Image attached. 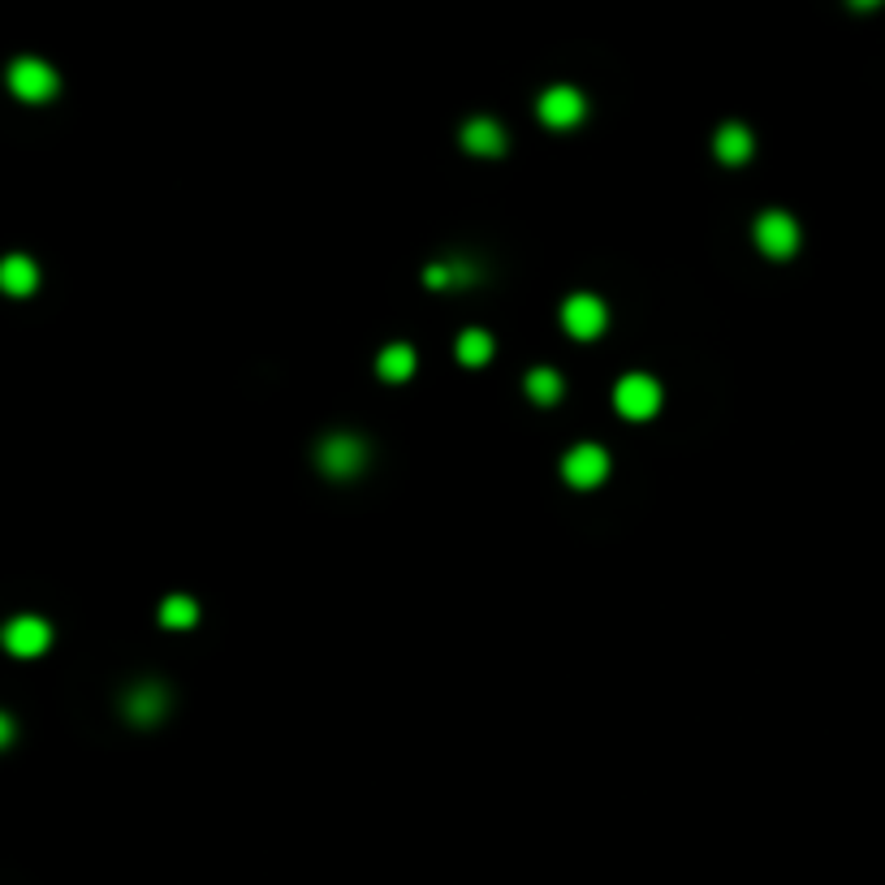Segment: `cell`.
Returning <instances> with one entry per match:
<instances>
[{"instance_id": "cell-16", "label": "cell", "mask_w": 885, "mask_h": 885, "mask_svg": "<svg viewBox=\"0 0 885 885\" xmlns=\"http://www.w3.org/2000/svg\"><path fill=\"white\" fill-rule=\"evenodd\" d=\"M195 618H199V605H195L191 596H169V601L160 605V622H165V627H173V631L195 627Z\"/></svg>"}, {"instance_id": "cell-12", "label": "cell", "mask_w": 885, "mask_h": 885, "mask_svg": "<svg viewBox=\"0 0 885 885\" xmlns=\"http://www.w3.org/2000/svg\"><path fill=\"white\" fill-rule=\"evenodd\" d=\"M376 372H380L389 385L411 380V372H415V350H411V345H402V341L385 345V350H380V359H376Z\"/></svg>"}, {"instance_id": "cell-9", "label": "cell", "mask_w": 885, "mask_h": 885, "mask_svg": "<svg viewBox=\"0 0 885 885\" xmlns=\"http://www.w3.org/2000/svg\"><path fill=\"white\" fill-rule=\"evenodd\" d=\"M462 143H466V151H475V156H501V151H506V130H501L493 117H475V121H466Z\"/></svg>"}, {"instance_id": "cell-10", "label": "cell", "mask_w": 885, "mask_h": 885, "mask_svg": "<svg viewBox=\"0 0 885 885\" xmlns=\"http://www.w3.org/2000/svg\"><path fill=\"white\" fill-rule=\"evenodd\" d=\"M35 286H39L35 259H26V255H4V259H0V290H4V294L22 299V294H31Z\"/></svg>"}, {"instance_id": "cell-15", "label": "cell", "mask_w": 885, "mask_h": 885, "mask_svg": "<svg viewBox=\"0 0 885 885\" xmlns=\"http://www.w3.org/2000/svg\"><path fill=\"white\" fill-rule=\"evenodd\" d=\"M528 398L541 402V407H554L557 398H561V376H557L554 367H536L528 376Z\"/></svg>"}, {"instance_id": "cell-2", "label": "cell", "mask_w": 885, "mask_h": 885, "mask_svg": "<svg viewBox=\"0 0 885 885\" xmlns=\"http://www.w3.org/2000/svg\"><path fill=\"white\" fill-rule=\"evenodd\" d=\"M614 407H618L627 420H653V415L662 411V385H657L653 376H644V372H631V376L618 380Z\"/></svg>"}, {"instance_id": "cell-1", "label": "cell", "mask_w": 885, "mask_h": 885, "mask_svg": "<svg viewBox=\"0 0 885 885\" xmlns=\"http://www.w3.org/2000/svg\"><path fill=\"white\" fill-rule=\"evenodd\" d=\"M9 87H13V96L26 100V105H48V100L57 96L61 78H57V70H52L48 61H39V57H17V61L9 65Z\"/></svg>"}, {"instance_id": "cell-5", "label": "cell", "mask_w": 885, "mask_h": 885, "mask_svg": "<svg viewBox=\"0 0 885 885\" xmlns=\"http://www.w3.org/2000/svg\"><path fill=\"white\" fill-rule=\"evenodd\" d=\"M605 303L596 299V294H570L566 299V307H561V325H566V332L570 337H579V341H592V337H601L605 332Z\"/></svg>"}, {"instance_id": "cell-4", "label": "cell", "mask_w": 885, "mask_h": 885, "mask_svg": "<svg viewBox=\"0 0 885 885\" xmlns=\"http://www.w3.org/2000/svg\"><path fill=\"white\" fill-rule=\"evenodd\" d=\"M561 475H566V484H574V488H596V484H605V475H609V453H605L601 445H574V449L566 453V462H561Z\"/></svg>"}, {"instance_id": "cell-17", "label": "cell", "mask_w": 885, "mask_h": 885, "mask_svg": "<svg viewBox=\"0 0 885 885\" xmlns=\"http://www.w3.org/2000/svg\"><path fill=\"white\" fill-rule=\"evenodd\" d=\"M4 743H13V717L9 713H0V748Z\"/></svg>"}, {"instance_id": "cell-13", "label": "cell", "mask_w": 885, "mask_h": 885, "mask_svg": "<svg viewBox=\"0 0 885 885\" xmlns=\"http://www.w3.org/2000/svg\"><path fill=\"white\" fill-rule=\"evenodd\" d=\"M165 704H169V700H165L160 687H138V691L125 700V708H130V717H134L138 726H151V722L165 713Z\"/></svg>"}, {"instance_id": "cell-11", "label": "cell", "mask_w": 885, "mask_h": 885, "mask_svg": "<svg viewBox=\"0 0 885 885\" xmlns=\"http://www.w3.org/2000/svg\"><path fill=\"white\" fill-rule=\"evenodd\" d=\"M752 134L739 125V121H730V125H722L717 130V156H722V165H748V156H752Z\"/></svg>"}, {"instance_id": "cell-7", "label": "cell", "mask_w": 885, "mask_h": 885, "mask_svg": "<svg viewBox=\"0 0 885 885\" xmlns=\"http://www.w3.org/2000/svg\"><path fill=\"white\" fill-rule=\"evenodd\" d=\"M756 246H761L765 255H774V259L795 255V246H799V225H795V217H790V213H765V217L756 221Z\"/></svg>"}, {"instance_id": "cell-3", "label": "cell", "mask_w": 885, "mask_h": 885, "mask_svg": "<svg viewBox=\"0 0 885 885\" xmlns=\"http://www.w3.org/2000/svg\"><path fill=\"white\" fill-rule=\"evenodd\" d=\"M316 462L332 480H350V475H359L367 466V445L359 441V437H350V433H337L329 441H320Z\"/></svg>"}, {"instance_id": "cell-14", "label": "cell", "mask_w": 885, "mask_h": 885, "mask_svg": "<svg viewBox=\"0 0 885 885\" xmlns=\"http://www.w3.org/2000/svg\"><path fill=\"white\" fill-rule=\"evenodd\" d=\"M458 359H462L466 367L488 363V359H493V337H488L484 329H466L462 337H458Z\"/></svg>"}, {"instance_id": "cell-6", "label": "cell", "mask_w": 885, "mask_h": 885, "mask_svg": "<svg viewBox=\"0 0 885 885\" xmlns=\"http://www.w3.org/2000/svg\"><path fill=\"white\" fill-rule=\"evenodd\" d=\"M0 644L13 653V657H39L48 644H52V627L44 622V618H13V622H4V631H0Z\"/></svg>"}, {"instance_id": "cell-8", "label": "cell", "mask_w": 885, "mask_h": 885, "mask_svg": "<svg viewBox=\"0 0 885 885\" xmlns=\"http://www.w3.org/2000/svg\"><path fill=\"white\" fill-rule=\"evenodd\" d=\"M583 112H587V105H583V96H579L574 87H549V92L541 96V121L554 125V130L579 125Z\"/></svg>"}]
</instances>
